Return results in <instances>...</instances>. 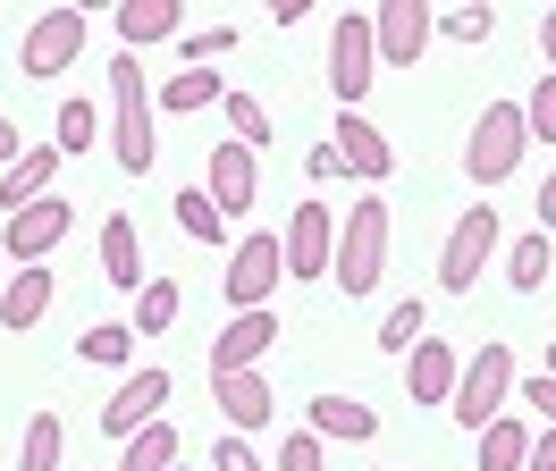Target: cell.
<instances>
[{"label": "cell", "mask_w": 556, "mask_h": 471, "mask_svg": "<svg viewBox=\"0 0 556 471\" xmlns=\"http://www.w3.org/2000/svg\"><path fill=\"white\" fill-rule=\"evenodd\" d=\"M329 278L346 287V295H371L388 278V202L363 194L346 202V228H338V262H329Z\"/></svg>", "instance_id": "2"}, {"label": "cell", "mask_w": 556, "mask_h": 471, "mask_svg": "<svg viewBox=\"0 0 556 471\" xmlns=\"http://www.w3.org/2000/svg\"><path fill=\"white\" fill-rule=\"evenodd\" d=\"M76 236V202H60V194H42V202H26L9 228H0V253L17 269H35V262H51L60 244Z\"/></svg>", "instance_id": "5"}, {"label": "cell", "mask_w": 556, "mask_h": 471, "mask_svg": "<svg viewBox=\"0 0 556 471\" xmlns=\"http://www.w3.org/2000/svg\"><path fill=\"white\" fill-rule=\"evenodd\" d=\"M270 345H278V311H237L228 329L211 336V379H228V370H262Z\"/></svg>", "instance_id": "12"}, {"label": "cell", "mask_w": 556, "mask_h": 471, "mask_svg": "<svg viewBox=\"0 0 556 471\" xmlns=\"http://www.w3.org/2000/svg\"><path fill=\"white\" fill-rule=\"evenodd\" d=\"M102 269H110V287L143 295V244H136V219H102Z\"/></svg>", "instance_id": "21"}, {"label": "cell", "mask_w": 556, "mask_h": 471, "mask_svg": "<svg viewBox=\"0 0 556 471\" xmlns=\"http://www.w3.org/2000/svg\"><path fill=\"white\" fill-rule=\"evenodd\" d=\"M439 26H447L455 42H489V34H497V17H489V9H447Z\"/></svg>", "instance_id": "35"}, {"label": "cell", "mask_w": 556, "mask_h": 471, "mask_svg": "<svg viewBox=\"0 0 556 471\" xmlns=\"http://www.w3.org/2000/svg\"><path fill=\"white\" fill-rule=\"evenodd\" d=\"M380 430V412L363 396H313V437H371Z\"/></svg>", "instance_id": "22"}, {"label": "cell", "mask_w": 556, "mask_h": 471, "mask_svg": "<svg viewBox=\"0 0 556 471\" xmlns=\"http://www.w3.org/2000/svg\"><path fill=\"white\" fill-rule=\"evenodd\" d=\"M421 329H430V311H421V295H405V303H396V311L380 320V345H405V354H414Z\"/></svg>", "instance_id": "32"}, {"label": "cell", "mask_w": 556, "mask_h": 471, "mask_svg": "<svg viewBox=\"0 0 556 471\" xmlns=\"http://www.w3.org/2000/svg\"><path fill=\"white\" fill-rule=\"evenodd\" d=\"M278 278H287V244H278V236H244L237 253H228V278H219V295L237 303V311H270Z\"/></svg>", "instance_id": "6"}, {"label": "cell", "mask_w": 556, "mask_h": 471, "mask_svg": "<svg viewBox=\"0 0 556 471\" xmlns=\"http://www.w3.org/2000/svg\"><path fill=\"white\" fill-rule=\"evenodd\" d=\"M186 0H118V42L127 51H143V42H169L186 17H177Z\"/></svg>", "instance_id": "19"}, {"label": "cell", "mask_w": 556, "mask_h": 471, "mask_svg": "<svg viewBox=\"0 0 556 471\" xmlns=\"http://www.w3.org/2000/svg\"><path fill=\"white\" fill-rule=\"evenodd\" d=\"M211 471H262V455H253V446H244V437L228 430L219 446H211Z\"/></svg>", "instance_id": "37"}, {"label": "cell", "mask_w": 556, "mask_h": 471, "mask_svg": "<svg viewBox=\"0 0 556 471\" xmlns=\"http://www.w3.org/2000/svg\"><path fill=\"white\" fill-rule=\"evenodd\" d=\"M455 379H464V362H455V345H430L421 336L414 354H405V387H414V404H447Z\"/></svg>", "instance_id": "18"}, {"label": "cell", "mask_w": 556, "mask_h": 471, "mask_svg": "<svg viewBox=\"0 0 556 471\" xmlns=\"http://www.w3.org/2000/svg\"><path fill=\"white\" fill-rule=\"evenodd\" d=\"M211 101H228L211 67H186V76H169V85H161V110H211Z\"/></svg>", "instance_id": "29"}, {"label": "cell", "mask_w": 556, "mask_h": 471, "mask_svg": "<svg viewBox=\"0 0 556 471\" xmlns=\"http://www.w3.org/2000/svg\"><path fill=\"white\" fill-rule=\"evenodd\" d=\"M161 404H169V370H136V379L110 396L102 430H110V437H136L143 421H161Z\"/></svg>", "instance_id": "14"}, {"label": "cell", "mask_w": 556, "mask_h": 471, "mask_svg": "<svg viewBox=\"0 0 556 471\" xmlns=\"http://www.w3.org/2000/svg\"><path fill=\"white\" fill-rule=\"evenodd\" d=\"M522 471H556V430H531V455H522Z\"/></svg>", "instance_id": "40"}, {"label": "cell", "mask_w": 556, "mask_h": 471, "mask_svg": "<svg viewBox=\"0 0 556 471\" xmlns=\"http://www.w3.org/2000/svg\"><path fill=\"white\" fill-rule=\"evenodd\" d=\"M110 143H118V168H127V177H143V168L161 161L152 93H143V60H136V51H118V60H110Z\"/></svg>", "instance_id": "1"}, {"label": "cell", "mask_w": 556, "mask_h": 471, "mask_svg": "<svg viewBox=\"0 0 556 471\" xmlns=\"http://www.w3.org/2000/svg\"><path fill=\"white\" fill-rule=\"evenodd\" d=\"M430 34H439V17H430L421 0H380V9H371V42H380L388 67H414L421 51H430Z\"/></svg>", "instance_id": "11"}, {"label": "cell", "mask_w": 556, "mask_h": 471, "mask_svg": "<svg viewBox=\"0 0 556 471\" xmlns=\"http://www.w3.org/2000/svg\"><path fill=\"white\" fill-rule=\"evenodd\" d=\"M548 278H556V253H548V236H522L515 253H506V287H515V295H540Z\"/></svg>", "instance_id": "24"}, {"label": "cell", "mask_w": 556, "mask_h": 471, "mask_svg": "<svg viewBox=\"0 0 556 471\" xmlns=\"http://www.w3.org/2000/svg\"><path fill=\"white\" fill-rule=\"evenodd\" d=\"M540 51H548V67H556V9L540 17Z\"/></svg>", "instance_id": "43"}, {"label": "cell", "mask_w": 556, "mask_h": 471, "mask_svg": "<svg viewBox=\"0 0 556 471\" xmlns=\"http://www.w3.org/2000/svg\"><path fill=\"white\" fill-rule=\"evenodd\" d=\"M228 127H237V143L253 152V143H270V110H262L253 93H228Z\"/></svg>", "instance_id": "33"}, {"label": "cell", "mask_w": 556, "mask_h": 471, "mask_svg": "<svg viewBox=\"0 0 556 471\" xmlns=\"http://www.w3.org/2000/svg\"><path fill=\"white\" fill-rule=\"evenodd\" d=\"M253 194H262L253 152H244V143H219V152H211V202H219V219H228V211H253Z\"/></svg>", "instance_id": "16"}, {"label": "cell", "mask_w": 556, "mask_h": 471, "mask_svg": "<svg viewBox=\"0 0 556 471\" xmlns=\"http://www.w3.org/2000/svg\"><path fill=\"white\" fill-rule=\"evenodd\" d=\"M211 412H228V430H262V421H278V396L262 370H228V379H211Z\"/></svg>", "instance_id": "13"}, {"label": "cell", "mask_w": 556, "mask_h": 471, "mask_svg": "<svg viewBox=\"0 0 556 471\" xmlns=\"http://www.w3.org/2000/svg\"><path fill=\"white\" fill-rule=\"evenodd\" d=\"M136 345H143V336L127 329V320H102V329H85V336H76V354H85V362H127Z\"/></svg>", "instance_id": "30"}, {"label": "cell", "mask_w": 556, "mask_h": 471, "mask_svg": "<svg viewBox=\"0 0 556 471\" xmlns=\"http://www.w3.org/2000/svg\"><path fill=\"white\" fill-rule=\"evenodd\" d=\"M177 228L194 236V244H219V236H228V219H219L211 186H186V194H177Z\"/></svg>", "instance_id": "26"}, {"label": "cell", "mask_w": 556, "mask_h": 471, "mask_svg": "<svg viewBox=\"0 0 556 471\" xmlns=\"http://www.w3.org/2000/svg\"><path fill=\"white\" fill-rule=\"evenodd\" d=\"M489 253H497V211L472 202V211L455 219L447 253H439V287H447V295H472V287H481V269H489Z\"/></svg>", "instance_id": "8"}, {"label": "cell", "mask_w": 556, "mask_h": 471, "mask_svg": "<svg viewBox=\"0 0 556 471\" xmlns=\"http://www.w3.org/2000/svg\"><path fill=\"white\" fill-rule=\"evenodd\" d=\"M287 278H329L338 262V211L329 202H295V219H287Z\"/></svg>", "instance_id": "10"}, {"label": "cell", "mask_w": 556, "mask_h": 471, "mask_svg": "<svg viewBox=\"0 0 556 471\" xmlns=\"http://www.w3.org/2000/svg\"><path fill=\"white\" fill-rule=\"evenodd\" d=\"M548 379H556V345H548Z\"/></svg>", "instance_id": "44"}, {"label": "cell", "mask_w": 556, "mask_h": 471, "mask_svg": "<svg viewBox=\"0 0 556 471\" xmlns=\"http://www.w3.org/2000/svg\"><path fill=\"white\" fill-rule=\"evenodd\" d=\"M76 60H85V9H42L35 26H26V42H17L26 76H68Z\"/></svg>", "instance_id": "9"}, {"label": "cell", "mask_w": 556, "mask_h": 471, "mask_svg": "<svg viewBox=\"0 0 556 471\" xmlns=\"http://www.w3.org/2000/svg\"><path fill=\"white\" fill-rule=\"evenodd\" d=\"M42 311H51V262H35V269L9 278V295H0V329H35Z\"/></svg>", "instance_id": "20"}, {"label": "cell", "mask_w": 556, "mask_h": 471, "mask_svg": "<svg viewBox=\"0 0 556 471\" xmlns=\"http://www.w3.org/2000/svg\"><path fill=\"white\" fill-rule=\"evenodd\" d=\"M169 320H177V287H169V278H143V295H136V320H127V329H136V336H161Z\"/></svg>", "instance_id": "28"}, {"label": "cell", "mask_w": 556, "mask_h": 471, "mask_svg": "<svg viewBox=\"0 0 556 471\" xmlns=\"http://www.w3.org/2000/svg\"><path fill=\"white\" fill-rule=\"evenodd\" d=\"M278 471H320V437H313V430H295L287 446H278Z\"/></svg>", "instance_id": "38"}, {"label": "cell", "mask_w": 556, "mask_h": 471, "mask_svg": "<svg viewBox=\"0 0 556 471\" xmlns=\"http://www.w3.org/2000/svg\"><path fill=\"white\" fill-rule=\"evenodd\" d=\"M522 404H531V412H548V430H556V379H548V370H540V379L522 387Z\"/></svg>", "instance_id": "39"}, {"label": "cell", "mask_w": 556, "mask_h": 471, "mask_svg": "<svg viewBox=\"0 0 556 471\" xmlns=\"http://www.w3.org/2000/svg\"><path fill=\"white\" fill-rule=\"evenodd\" d=\"M506 396H515V345H481V354L464 362V379H455L447 412L464 430H489V421L506 412Z\"/></svg>", "instance_id": "3"}, {"label": "cell", "mask_w": 556, "mask_h": 471, "mask_svg": "<svg viewBox=\"0 0 556 471\" xmlns=\"http://www.w3.org/2000/svg\"><path fill=\"white\" fill-rule=\"evenodd\" d=\"M522 143H531V127H522V101H489L481 127H472V143H464V168H472V186H497V177H515V168H522Z\"/></svg>", "instance_id": "4"}, {"label": "cell", "mask_w": 556, "mask_h": 471, "mask_svg": "<svg viewBox=\"0 0 556 471\" xmlns=\"http://www.w3.org/2000/svg\"><path fill=\"white\" fill-rule=\"evenodd\" d=\"M522 455H531V430H522L515 412H497L481 430V471H522Z\"/></svg>", "instance_id": "23"}, {"label": "cell", "mask_w": 556, "mask_h": 471, "mask_svg": "<svg viewBox=\"0 0 556 471\" xmlns=\"http://www.w3.org/2000/svg\"><path fill=\"white\" fill-rule=\"evenodd\" d=\"M522 127H531V143H556V76H540V85H531V101H522Z\"/></svg>", "instance_id": "34"}, {"label": "cell", "mask_w": 556, "mask_h": 471, "mask_svg": "<svg viewBox=\"0 0 556 471\" xmlns=\"http://www.w3.org/2000/svg\"><path fill=\"white\" fill-rule=\"evenodd\" d=\"M118 471H177V430L169 421H143V430L127 437V463Z\"/></svg>", "instance_id": "25"}, {"label": "cell", "mask_w": 556, "mask_h": 471, "mask_svg": "<svg viewBox=\"0 0 556 471\" xmlns=\"http://www.w3.org/2000/svg\"><path fill=\"white\" fill-rule=\"evenodd\" d=\"M228 51H237V34H228V26H211V34H186V60H194V67L228 60Z\"/></svg>", "instance_id": "36"}, {"label": "cell", "mask_w": 556, "mask_h": 471, "mask_svg": "<svg viewBox=\"0 0 556 471\" xmlns=\"http://www.w3.org/2000/svg\"><path fill=\"white\" fill-rule=\"evenodd\" d=\"M540 236H556V168H548V186H540Z\"/></svg>", "instance_id": "41"}, {"label": "cell", "mask_w": 556, "mask_h": 471, "mask_svg": "<svg viewBox=\"0 0 556 471\" xmlns=\"http://www.w3.org/2000/svg\"><path fill=\"white\" fill-rule=\"evenodd\" d=\"M51 177H60V143H26V161H17V168H0V211L17 219L26 202L51 194Z\"/></svg>", "instance_id": "15"}, {"label": "cell", "mask_w": 556, "mask_h": 471, "mask_svg": "<svg viewBox=\"0 0 556 471\" xmlns=\"http://www.w3.org/2000/svg\"><path fill=\"white\" fill-rule=\"evenodd\" d=\"M26 161V143H17V127H9V118H0V168H17Z\"/></svg>", "instance_id": "42"}, {"label": "cell", "mask_w": 556, "mask_h": 471, "mask_svg": "<svg viewBox=\"0 0 556 471\" xmlns=\"http://www.w3.org/2000/svg\"><path fill=\"white\" fill-rule=\"evenodd\" d=\"M93 135H102V110H93L85 93H76V101H60V161H76V152H85Z\"/></svg>", "instance_id": "31"}, {"label": "cell", "mask_w": 556, "mask_h": 471, "mask_svg": "<svg viewBox=\"0 0 556 471\" xmlns=\"http://www.w3.org/2000/svg\"><path fill=\"white\" fill-rule=\"evenodd\" d=\"M177 471H186V463H177Z\"/></svg>", "instance_id": "45"}, {"label": "cell", "mask_w": 556, "mask_h": 471, "mask_svg": "<svg viewBox=\"0 0 556 471\" xmlns=\"http://www.w3.org/2000/svg\"><path fill=\"white\" fill-rule=\"evenodd\" d=\"M329 143H338V161H346L354 177H388V168H396V152H388V135L371 127L363 110H346V118H338V135H329Z\"/></svg>", "instance_id": "17"}, {"label": "cell", "mask_w": 556, "mask_h": 471, "mask_svg": "<svg viewBox=\"0 0 556 471\" xmlns=\"http://www.w3.org/2000/svg\"><path fill=\"white\" fill-rule=\"evenodd\" d=\"M371 67H380V42H371V9H346L338 26H329V85H338V101H363L371 93Z\"/></svg>", "instance_id": "7"}, {"label": "cell", "mask_w": 556, "mask_h": 471, "mask_svg": "<svg viewBox=\"0 0 556 471\" xmlns=\"http://www.w3.org/2000/svg\"><path fill=\"white\" fill-rule=\"evenodd\" d=\"M60 446H68V437H60V421H51V412H35V421H26V437H17V471H60Z\"/></svg>", "instance_id": "27"}]
</instances>
